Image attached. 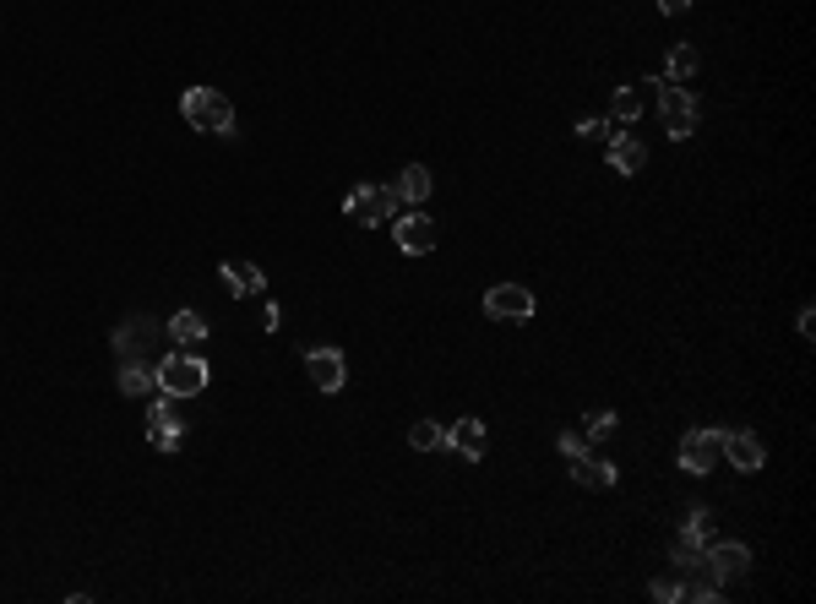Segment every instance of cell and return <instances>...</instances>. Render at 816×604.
I'll return each mask as SVG.
<instances>
[{
  "label": "cell",
  "instance_id": "6da1fadb",
  "mask_svg": "<svg viewBox=\"0 0 816 604\" xmlns=\"http://www.w3.org/2000/svg\"><path fill=\"white\" fill-rule=\"evenodd\" d=\"M180 115L191 131H207V137H229L234 131V104L218 88H185Z\"/></svg>",
  "mask_w": 816,
  "mask_h": 604
},
{
  "label": "cell",
  "instance_id": "7a4b0ae2",
  "mask_svg": "<svg viewBox=\"0 0 816 604\" xmlns=\"http://www.w3.org/2000/svg\"><path fill=\"white\" fill-rule=\"evenodd\" d=\"M153 376H158V392H164V398H196V392H207L202 354H164Z\"/></svg>",
  "mask_w": 816,
  "mask_h": 604
},
{
  "label": "cell",
  "instance_id": "3957f363",
  "mask_svg": "<svg viewBox=\"0 0 816 604\" xmlns=\"http://www.w3.org/2000/svg\"><path fill=\"white\" fill-rule=\"evenodd\" d=\"M343 213H349L360 229H376V224H387V218L398 213V191L392 186H354L349 196H343Z\"/></svg>",
  "mask_w": 816,
  "mask_h": 604
},
{
  "label": "cell",
  "instance_id": "277c9868",
  "mask_svg": "<svg viewBox=\"0 0 816 604\" xmlns=\"http://www.w3.org/2000/svg\"><path fill=\"white\" fill-rule=\"evenodd\" d=\"M659 115H664V137L686 142L697 131V98H691L680 82H659Z\"/></svg>",
  "mask_w": 816,
  "mask_h": 604
},
{
  "label": "cell",
  "instance_id": "5b68a950",
  "mask_svg": "<svg viewBox=\"0 0 816 604\" xmlns=\"http://www.w3.org/2000/svg\"><path fill=\"white\" fill-rule=\"evenodd\" d=\"M305 376H311L316 392H343V381H349V360H343V349H332V343H316V349H305Z\"/></svg>",
  "mask_w": 816,
  "mask_h": 604
},
{
  "label": "cell",
  "instance_id": "8992f818",
  "mask_svg": "<svg viewBox=\"0 0 816 604\" xmlns=\"http://www.w3.org/2000/svg\"><path fill=\"white\" fill-rule=\"evenodd\" d=\"M675 458H680L686 474H708V468L724 458V430H686Z\"/></svg>",
  "mask_w": 816,
  "mask_h": 604
},
{
  "label": "cell",
  "instance_id": "52a82bcc",
  "mask_svg": "<svg viewBox=\"0 0 816 604\" xmlns=\"http://www.w3.org/2000/svg\"><path fill=\"white\" fill-rule=\"evenodd\" d=\"M702 566H708V577L713 583H735V577H746V566H751V550L740 545V539H719V545H713L708 539V550H702Z\"/></svg>",
  "mask_w": 816,
  "mask_h": 604
},
{
  "label": "cell",
  "instance_id": "ba28073f",
  "mask_svg": "<svg viewBox=\"0 0 816 604\" xmlns=\"http://www.w3.org/2000/svg\"><path fill=\"white\" fill-rule=\"evenodd\" d=\"M485 316H496V322H528L534 316V294L523 283H496V289H485Z\"/></svg>",
  "mask_w": 816,
  "mask_h": 604
},
{
  "label": "cell",
  "instance_id": "9c48e42d",
  "mask_svg": "<svg viewBox=\"0 0 816 604\" xmlns=\"http://www.w3.org/2000/svg\"><path fill=\"white\" fill-rule=\"evenodd\" d=\"M392 240H398V251H408V256L436 251V218H425V213H403V218H392Z\"/></svg>",
  "mask_w": 816,
  "mask_h": 604
},
{
  "label": "cell",
  "instance_id": "30bf717a",
  "mask_svg": "<svg viewBox=\"0 0 816 604\" xmlns=\"http://www.w3.org/2000/svg\"><path fill=\"white\" fill-rule=\"evenodd\" d=\"M147 441H153L158 452H180L185 425L175 419V403L169 398H153V409H147Z\"/></svg>",
  "mask_w": 816,
  "mask_h": 604
},
{
  "label": "cell",
  "instance_id": "8fae6325",
  "mask_svg": "<svg viewBox=\"0 0 816 604\" xmlns=\"http://www.w3.org/2000/svg\"><path fill=\"white\" fill-rule=\"evenodd\" d=\"M724 458L740 468V474H757L762 463H768V447H762L751 430H724Z\"/></svg>",
  "mask_w": 816,
  "mask_h": 604
},
{
  "label": "cell",
  "instance_id": "7c38bea8",
  "mask_svg": "<svg viewBox=\"0 0 816 604\" xmlns=\"http://www.w3.org/2000/svg\"><path fill=\"white\" fill-rule=\"evenodd\" d=\"M153 338H158V322H147V316H131V322L115 327V354H120V360H142Z\"/></svg>",
  "mask_w": 816,
  "mask_h": 604
},
{
  "label": "cell",
  "instance_id": "4fadbf2b",
  "mask_svg": "<svg viewBox=\"0 0 816 604\" xmlns=\"http://www.w3.org/2000/svg\"><path fill=\"white\" fill-rule=\"evenodd\" d=\"M566 463H572V479L583 490H615V479H621L610 458H593V452H577V458H566Z\"/></svg>",
  "mask_w": 816,
  "mask_h": 604
},
{
  "label": "cell",
  "instance_id": "5bb4252c",
  "mask_svg": "<svg viewBox=\"0 0 816 604\" xmlns=\"http://www.w3.org/2000/svg\"><path fill=\"white\" fill-rule=\"evenodd\" d=\"M447 447H452V452H463V458H485V447H490L485 419H457V425L447 430Z\"/></svg>",
  "mask_w": 816,
  "mask_h": 604
},
{
  "label": "cell",
  "instance_id": "9a60e30c",
  "mask_svg": "<svg viewBox=\"0 0 816 604\" xmlns=\"http://www.w3.org/2000/svg\"><path fill=\"white\" fill-rule=\"evenodd\" d=\"M642 164H648L642 142H637V137H621V131H615V137H610V169H615V175H642Z\"/></svg>",
  "mask_w": 816,
  "mask_h": 604
},
{
  "label": "cell",
  "instance_id": "2e32d148",
  "mask_svg": "<svg viewBox=\"0 0 816 604\" xmlns=\"http://www.w3.org/2000/svg\"><path fill=\"white\" fill-rule=\"evenodd\" d=\"M224 283H229V294H262L267 289V273L262 267H251V262H224Z\"/></svg>",
  "mask_w": 816,
  "mask_h": 604
},
{
  "label": "cell",
  "instance_id": "e0dca14e",
  "mask_svg": "<svg viewBox=\"0 0 816 604\" xmlns=\"http://www.w3.org/2000/svg\"><path fill=\"white\" fill-rule=\"evenodd\" d=\"M120 392H126V398H153V392H158V376L147 371L142 360H120Z\"/></svg>",
  "mask_w": 816,
  "mask_h": 604
},
{
  "label": "cell",
  "instance_id": "ac0fdd59",
  "mask_svg": "<svg viewBox=\"0 0 816 604\" xmlns=\"http://www.w3.org/2000/svg\"><path fill=\"white\" fill-rule=\"evenodd\" d=\"M180 349H196V343H207V316L202 311H175V322H169Z\"/></svg>",
  "mask_w": 816,
  "mask_h": 604
},
{
  "label": "cell",
  "instance_id": "d6986e66",
  "mask_svg": "<svg viewBox=\"0 0 816 604\" xmlns=\"http://www.w3.org/2000/svg\"><path fill=\"white\" fill-rule=\"evenodd\" d=\"M392 191H398V202H414V207H419V202L430 196V169H425V164H408Z\"/></svg>",
  "mask_w": 816,
  "mask_h": 604
},
{
  "label": "cell",
  "instance_id": "ffe728a7",
  "mask_svg": "<svg viewBox=\"0 0 816 604\" xmlns=\"http://www.w3.org/2000/svg\"><path fill=\"white\" fill-rule=\"evenodd\" d=\"M697 77V44H675L664 55V82H691Z\"/></svg>",
  "mask_w": 816,
  "mask_h": 604
},
{
  "label": "cell",
  "instance_id": "44dd1931",
  "mask_svg": "<svg viewBox=\"0 0 816 604\" xmlns=\"http://www.w3.org/2000/svg\"><path fill=\"white\" fill-rule=\"evenodd\" d=\"M408 447H414V452H441V447H447V425H436V419H419V425L408 430Z\"/></svg>",
  "mask_w": 816,
  "mask_h": 604
},
{
  "label": "cell",
  "instance_id": "7402d4cb",
  "mask_svg": "<svg viewBox=\"0 0 816 604\" xmlns=\"http://www.w3.org/2000/svg\"><path fill=\"white\" fill-rule=\"evenodd\" d=\"M708 539H713V523H708V512H691V517H686V528H680V539H675V545L708 550Z\"/></svg>",
  "mask_w": 816,
  "mask_h": 604
},
{
  "label": "cell",
  "instance_id": "603a6c76",
  "mask_svg": "<svg viewBox=\"0 0 816 604\" xmlns=\"http://www.w3.org/2000/svg\"><path fill=\"white\" fill-rule=\"evenodd\" d=\"M615 425H621V419H615L610 409H593V414L583 419V436H588V441H604V436H615Z\"/></svg>",
  "mask_w": 816,
  "mask_h": 604
},
{
  "label": "cell",
  "instance_id": "cb8c5ba5",
  "mask_svg": "<svg viewBox=\"0 0 816 604\" xmlns=\"http://www.w3.org/2000/svg\"><path fill=\"white\" fill-rule=\"evenodd\" d=\"M610 104H615V120H637L642 115V93L637 88H615Z\"/></svg>",
  "mask_w": 816,
  "mask_h": 604
},
{
  "label": "cell",
  "instance_id": "d4e9b609",
  "mask_svg": "<svg viewBox=\"0 0 816 604\" xmlns=\"http://www.w3.org/2000/svg\"><path fill=\"white\" fill-rule=\"evenodd\" d=\"M577 137L583 142H610L615 131H610V120H599V115H588V120H577Z\"/></svg>",
  "mask_w": 816,
  "mask_h": 604
},
{
  "label": "cell",
  "instance_id": "484cf974",
  "mask_svg": "<svg viewBox=\"0 0 816 604\" xmlns=\"http://www.w3.org/2000/svg\"><path fill=\"white\" fill-rule=\"evenodd\" d=\"M555 452H561V458H577V452H588V436L583 430H561V436H555Z\"/></svg>",
  "mask_w": 816,
  "mask_h": 604
},
{
  "label": "cell",
  "instance_id": "4316f807",
  "mask_svg": "<svg viewBox=\"0 0 816 604\" xmlns=\"http://www.w3.org/2000/svg\"><path fill=\"white\" fill-rule=\"evenodd\" d=\"M653 599H659V604H675L680 599V577L670 572V577H653Z\"/></svg>",
  "mask_w": 816,
  "mask_h": 604
},
{
  "label": "cell",
  "instance_id": "83f0119b",
  "mask_svg": "<svg viewBox=\"0 0 816 604\" xmlns=\"http://www.w3.org/2000/svg\"><path fill=\"white\" fill-rule=\"evenodd\" d=\"M262 327H267V332L283 327V311H278V305H262Z\"/></svg>",
  "mask_w": 816,
  "mask_h": 604
},
{
  "label": "cell",
  "instance_id": "f1b7e54d",
  "mask_svg": "<svg viewBox=\"0 0 816 604\" xmlns=\"http://www.w3.org/2000/svg\"><path fill=\"white\" fill-rule=\"evenodd\" d=\"M811 332H816V316H811V305H800V338L811 343Z\"/></svg>",
  "mask_w": 816,
  "mask_h": 604
},
{
  "label": "cell",
  "instance_id": "f546056e",
  "mask_svg": "<svg viewBox=\"0 0 816 604\" xmlns=\"http://www.w3.org/2000/svg\"><path fill=\"white\" fill-rule=\"evenodd\" d=\"M686 6H691V0H659V11H664V17H680Z\"/></svg>",
  "mask_w": 816,
  "mask_h": 604
}]
</instances>
